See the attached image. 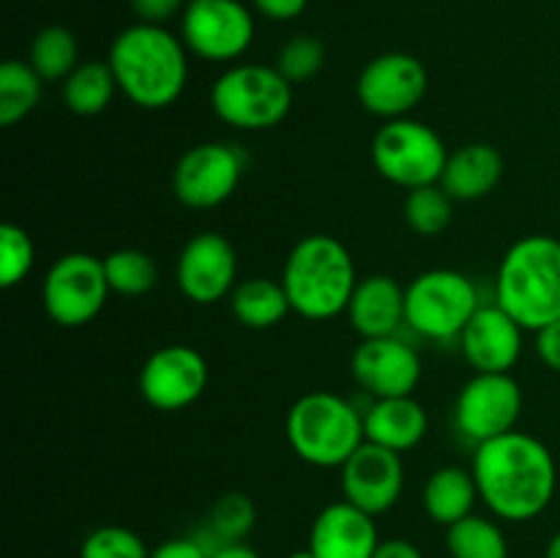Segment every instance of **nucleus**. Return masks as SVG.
Wrapping results in <instances>:
<instances>
[{
  "label": "nucleus",
  "mask_w": 560,
  "mask_h": 558,
  "mask_svg": "<svg viewBox=\"0 0 560 558\" xmlns=\"http://www.w3.org/2000/svg\"><path fill=\"white\" fill-rule=\"evenodd\" d=\"M151 558H211V550L200 536H178L153 547Z\"/></svg>",
  "instance_id": "obj_36"
},
{
  "label": "nucleus",
  "mask_w": 560,
  "mask_h": 558,
  "mask_svg": "<svg viewBox=\"0 0 560 558\" xmlns=\"http://www.w3.org/2000/svg\"><path fill=\"white\" fill-rule=\"evenodd\" d=\"M189 3H191V0H189Z\"/></svg>",
  "instance_id": "obj_43"
},
{
  "label": "nucleus",
  "mask_w": 560,
  "mask_h": 558,
  "mask_svg": "<svg viewBox=\"0 0 560 558\" xmlns=\"http://www.w3.org/2000/svg\"><path fill=\"white\" fill-rule=\"evenodd\" d=\"M252 3H255V9L260 11L266 20L290 22V20H295V16L304 14V9L310 0H252Z\"/></svg>",
  "instance_id": "obj_38"
},
{
  "label": "nucleus",
  "mask_w": 560,
  "mask_h": 558,
  "mask_svg": "<svg viewBox=\"0 0 560 558\" xmlns=\"http://www.w3.org/2000/svg\"><path fill=\"white\" fill-rule=\"evenodd\" d=\"M372 558H424V553L410 539H381Z\"/></svg>",
  "instance_id": "obj_39"
},
{
  "label": "nucleus",
  "mask_w": 560,
  "mask_h": 558,
  "mask_svg": "<svg viewBox=\"0 0 560 558\" xmlns=\"http://www.w3.org/2000/svg\"><path fill=\"white\" fill-rule=\"evenodd\" d=\"M326 63V47L315 36H293L277 55V69L288 82H306Z\"/></svg>",
  "instance_id": "obj_34"
},
{
  "label": "nucleus",
  "mask_w": 560,
  "mask_h": 558,
  "mask_svg": "<svg viewBox=\"0 0 560 558\" xmlns=\"http://www.w3.org/2000/svg\"><path fill=\"white\" fill-rule=\"evenodd\" d=\"M230 312L235 321L246 328H273L293 312L288 293H284L282 279L252 277L235 284L230 293Z\"/></svg>",
  "instance_id": "obj_24"
},
{
  "label": "nucleus",
  "mask_w": 560,
  "mask_h": 558,
  "mask_svg": "<svg viewBox=\"0 0 560 558\" xmlns=\"http://www.w3.org/2000/svg\"><path fill=\"white\" fill-rule=\"evenodd\" d=\"M104 260V274H107L109 290L120 295H145L156 288L159 268L153 257L142 249H115Z\"/></svg>",
  "instance_id": "obj_29"
},
{
  "label": "nucleus",
  "mask_w": 560,
  "mask_h": 558,
  "mask_svg": "<svg viewBox=\"0 0 560 558\" xmlns=\"http://www.w3.org/2000/svg\"><path fill=\"white\" fill-rule=\"evenodd\" d=\"M520 414L523 388L512 372H476L454 403V425L476 446L512 432Z\"/></svg>",
  "instance_id": "obj_11"
},
{
  "label": "nucleus",
  "mask_w": 560,
  "mask_h": 558,
  "mask_svg": "<svg viewBox=\"0 0 560 558\" xmlns=\"http://www.w3.org/2000/svg\"><path fill=\"white\" fill-rule=\"evenodd\" d=\"M288 558H317V556H315V553L310 550V547H304V550H295V553H290Z\"/></svg>",
  "instance_id": "obj_42"
},
{
  "label": "nucleus",
  "mask_w": 560,
  "mask_h": 558,
  "mask_svg": "<svg viewBox=\"0 0 560 558\" xmlns=\"http://www.w3.org/2000/svg\"><path fill=\"white\" fill-rule=\"evenodd\" d=\"M479 306L474 279L454 268H432L405 288V323L435 342L459 339Z\"/></svg>",
  "instance_id": "obj_7"
},
{
  "label": "nucleus",
  "mask_w": 560,
  "mask_h": 558,
  "mask_svg": "<svg viewBox=\"0 0 560 558\" xmlns=\"http://www.w3.org/2000/svg\"><path fill=\"white\" fill-rule=\"evenodd\" d=\"M180 293L200 306L228 299L238 279V257L222 233H197L186 241L175 266Z\"/></svg>",
  "instance_id": "obj_15"
},
{
  "label": "nucleus",
  "mask_w": 560,
  "mask_h": 558,
  "mask_svg": "<svg viewBox=\"0 0 560 558\" xmlns=\"http://www.w3.org/2000/svg\"><path fill=\"white\" fill-rule=\"evenodd\" d=\"M503 178V156L490 142H468L448 153L441 186L454 202H474L490 195Z\"/></svg>",
  "instance_id": "obj_22"
},
{
  "label": "nucleus",
  "mask_w": 560,
  "mask_h": 558,
  "mask_svg": "<svg viewBox=\"0 0 560 558\" xmlns=\"http://www.w3.org/2000/svg\"><path fill=\"white\" fill-rule=\"evenodd\" d=\"M284 435L306 465L342 468L366 441L364 416L339 394L310 392L290 408Z\"/></svg>",
  "instance_id": "obj_5"
},
{
  "label": "nucleus",
  "mask_w": 560,
  "mask_h": 558,
  "mask_svg": "<svg viewBox=\"0 0 560 558\" xmlns=\"http://www.w3.org/2000/svg\"><path fill=\"white\" fill-rule=\"evenodd\" d=\"M180 38L197 58L228 63L255 42V16L238 0H191L180 16Z\"/></svg>",
  "instance_id": "obj_10"
},
{
  "label": "nucleus",
  "mask_w": 560,
  "mask_h": 558,
  "mask_svg": "<svg viewBox=\"0 0 560 558\" xmlns=\"http://www.w3.org/2000/svg\"><path fill=\"white\" fill-rule=\"evenodd\" d=\"M282 284L295 315L306 321H331L348 312L359 277L348 246L334 235L315 233L290 249Z\"/></svg>",
  "instance_id": "obj_4"
},
{
  "label": "nucleus",
  "mask_w": 560,
  "mask_h": 558,
  "mask_svg": "<svg viewBox=\"0 0 560 558\" xmlns=\"http://www.w3.org/2000/svg\"><path fill=\"white\" fill-rule=\"evenodd\" d=\"M293 107V82L277 66L238 63L211 85V109L222 124L241 131L273 129Z\"/></svg>",
  "instance_id": "obj_6"
},
{
  "label": "nucleus",
  "mask_w": 560,
  "mask_h": 558,
  "mask_svg": "<svg viewBox=\"0 0 560 558\" xmlns=\"http://www.w3.org/2000/svg\"><path fill=\"white\" fill-rule=\"evenodd\" d=\"M118 91L142 109H164L175 104L189 80L184 38H175L164 25L126 27L115 36L107 58Z\"/></svg>",
  "instance_id": "obj_2"
},
{
  "label": "nucleus",
  "mask_w": 560,
  "mask_h": 558,
  "mask_svg": "<svg viewBox=\"0 0 560 558\" xmlns=\"http://www.w3.org/2000/svg\"><path fill=\"white\" fill-rule=\"evenodd\" d=\"M211 558H262L255 547H249L246 542H230V545L217 547L211 553Z\"/></svg>",
  "instance_id": "obj_40"
},
{
  "label": "nucleus",
  "mask_w": 560,
  "mask_h": 558,
  "mask_svg": "<svg viewBox=\"0 0 560 558\" xmlns=\"http://www.w3.org/2000/svg\"><path fill=\"white\" fill-rule=\"evenodd\" d=\"M244 175V153L228 142H202L175 162L173 191L186 208H217L233 197Z\"/></svg>",
  "instance_id": "obj_13"
},
{
  "label": "nucleus",
  "mask_w": 560,
  "mask_h": 558,
  "mask_svg": "<svg viewBox=\"0 0 560 558\" xmlns=\"http://www.w3.org/2000/svg\"><path fill=\"white\" fill-rule=\"evenodd\" d=\"M381 536L372 514L342 498L320 509L310 531V550L317 558H372Z\"/></svg>",
  "instance_id": "obj_19"
},
{
  "label": "nucleus",
  "mask_w": 560,
  "mask_h": 558,
  "mask_svg": "<svg viewBox=\"0 0 560 558\" xmlns=\"http://www.w3.org/2000/svg\"><path fill=\"white\" fill-rule=\"evenodd\" d=\"M109 295L104 260L88 252H69L49 266L42 284L47 315L63 328L88 326L104 310Z\"/></svg>",
  "instance_id": "obj_9"
},
{
  "label": "nucleus",
  "mask_w": 560,
  "mask_h": 558,
  "mask_svg": "<svg viewBox=\"0 0 560 558\" xmlns=\"http://www.w3.org/2000/svg\"><path fill=\"white\" fill-rule=\"evenodd\" d=\"M545 558H560V531H556V536H552V539L547 542Z\"/></svg>",
  "instance_id": "obj_41"
},
{
  "label": "nucleus",
  "mask_w": 560,
  "mask_h": 558,
  "mask_svg": "<svg viewBox=\"0 0 560 558\" xmlns=\"http://www.w3.org/2000/svg\"><path fill=\"white\" fill-rule=\"evenodd\" d=\"M131 9L148 25H164L175 14L186 11V0H131Z\"/></svg>",
  "instance_id": "obj_35"
},
{
  "label": "nucleus",
  "mask_w": 560,
  "mask_h": 558,
  "mask_svg": "<svg viewBox=\"0 0 560 558\" xmlns=\"http://www.w3.org/2000/svg\"><path fill=\"white\" fill-rule=\"evenodd\" d=\"M27 63L36 69L44 82L66 80L80 66V44H77L74 33L63 25L42 27L31 42Z\"/></svg>",
  "instance_id": "obj_26"
},
{
  "label": "nucleus",
  "mask_w": 560,
  "mask_h": 558,
  "mask_svg": "<svg viewBox=\"0 0 560 558\" xmlns=\"http://www.w3.org/2000/svg\"><path fill=\"white\" fill-rule=\"evenodd\" d=\"M448 151L432 126L413 118L386 120L372 137V164L402 189L441 184Z\"/></svg>",
  "instance_id": "obj_8"
},
{
  "label": "nucleus",
  "mask_w": 560,
  "mask_h": 558,
  "mask_svg": "<svg viewBox=\"0 0 560 558\" xmlns=\"http://www.w3.org/2000/svg\"><path fill=\"white\" fill-rule=\"evenodd\" d=\"M402 211L405 222H408L413 233L432 239V235H441L452 224L454 200L441 184L419 186V189L408 191Z\"/></svg>",
  "instance_id": "obj_30"
},
{
  "label": "nucleus",
  "mask_w": 560,
  "mask_h": 558,
  "mask_svg": "<svg viewBox=\"0 0 560 558\" xmlns=\"http://www.w3.org/2000/svg\"><path fill=\"white\" fill-rule=\"evenodd\" d=\"M446 547L452 558H509V542L501 525L481 514H468L448 525Z\"/></svg>",
  "instance_id": "obj_27"
},
{
  "label": "nucleus",
  "mask_w": 560,
  "mask_h": 558,
  "mask_svg": "<svg viewBox=\"0 0 560 558\" xmlns=\"http://www.w3.org/2000/svg\"><path fill=\"white\" fill-rule=\"evenodd\" d=\"M342 498L366 514L388 512L399 503L405 490V465L399 452L364 441L353 457L339 468Z\"/></svg>",
  "instance_id": "obj_16"
},
{
  "label": "nucleus",
  "mask_w": 560,
  "mask_h": 558,
  "mask_svg": "<svg viewBox=\"0 0 560 558\" xmlns=\"http://www.w3.org/2000/svg\"><path fill=\"white\" fill-rule=\"evenodd\" d=\"M350 372L375 399L410 397L421 381V359L413 345L394 334L364 339L350 359Z\"/></svg>",
  "instance_id": "obj_17"
},
{
  "label": "nucleus",
  "mask_w": 560,
  "mask_h": 558,
  "mask_svg": "<svg viewBox=\"0 0 560 558\" xmlns=\"http://www.w3.org/2000/svg\"><path fill=\"white\" fill-rule=\"evenodd\" d=\"M427 430H430V416H427L424 405L413 399V394L375 399L364 414L366 441L399 454L419 446Z\"/></svg>",
  "instance_id": "obj_21"
},
{
  "label": "nucleus",
  "mask_w": 560,
  "mask_h": 558,
  "mask_svg": "<svg viewBox=\"0 0 560 558\" xmlns=\"http://www.w3.org/2000/svg\"><path fill=\"white\" fill-rule=\"evenodd\" d=\"M257 509L252 503L249 496L244 492H228V496L219 498L211 507L208 514V539L213 542V550L230 542H244L249 536V531L255 528Z\"/></svg>",
  "instance_id": "obj_31"
},
{
  "label": "nucleus",
  "mask_w": 560,
  "mask_h": 558,
  "mask_svg": "<svg viewBox=\"0 0 560 558\" xmlns=\"http://www.w3.org/2000/svg\"><path fill=\"white\" fill-rule=\"evenodd\" d=\"M118 82L107 60H85L63 80V102L74 115L91 118L113 102Z\"/></svg>",
  "instance_id": "obj_25"
},
{
  "label": "nucleus",
  "mask_w": 560,
  "mask_h": 558,
  "mask_svg": "<svg viewBox=\"0 0 560 558\" xmlns=\"http://www.w3.org/2000/svg\"><path fill=\"white\" fill-rule=\"evenodd\" d=\"M536 353L541 364L550 367L552 372H560V321L536 332Z\"/></svg>",
  "instance_id": "obj_37"
},
{
  "label": "nucleus",
  "mask_w": 560,
  "mask_h": 558,
  "mask_svg": "<svg viewBox=\"0 0 560 558\" xmlns=\"http://www.w3.org/2000/svg\"><path fill=\"white\" fill-rule=\"evenodd\" d=\"M427 85H430V77L416 55L383 53L364 66L355 93L366 113L394 120L408 118L410 109L419 107Z\"/></svg>",
  "instance_id": "obj_12"
},
{
  "label": "nucleus",
  "mask_w": 560,
  "mask_h": 558,
  "mask_svg": "<svg viewBox=\"0 0 560 558\" xmlns=\"http://www.w3.org/2000/svg\"><path fill=\"white\" fill-rule=\"evenodd\" d=\"M424 512L432 523L454 525L463 518L474 514L476 501H479V487H476L474 470H465L459 465H443L432 470L427 479L424 492Z\"/></svg>",
  "instance_id": "obj_23"
},
{
  "label": "nucleus",
  "mask_w": 560,
  "mask_h": 558,
  "mask_svg": "<svg viewBox=\"0 0 560 558\" xmlns=\"http://www.w3.org/2000/svg\"><path fill=\"white\" fill-rule=\"evenodd\" d=\"M495 304L525 332H539L560 321V241L525 235L503 255L495 277Z\"/></svg>",
  "instance_id": "obj_3"
},
{
  "label": "nucleus",
  "mask_w": 560,
  "mask_h": 558,
  "mask_svg": "<svg viewBox=\"0 0 560 558\" xmlns=\"http://www.w3.org/2000/svg\"><path fill=\"white\" fill-rule=\"evenodd\" d=\"M470 470L485 507L509 523L539 518L558 487V465L547 443L520 430L479 443Z\"/></svg>",
  "instance_id": "obj_1"
},
{
  "label": "nucleus",
  "mask_w": 560,
  "mask_h": 558,
  "mask_svg": "<svg viewBox=\"0 0 560 558\" xmlns=\"http://www.w3.org/2000/svg\"><path fill=\"white\" fill-rule=\"evenodd\" d=\"M80 558H151V550L131 528L102 525L82 539Z\"/></svg>",
  "instance_id": "obj_33"
},
{
  "label": "nucleus",
  "mask_w": 560,
  "mask_h": 558,
  "mask_svg": "<svg viewBox=\"0 0 560 558\" xmlns=\"http://www.w3.org/2000/svg\"><path fill=\"white\" fill-rule=\"evenodd\" d=\"M208 364L191 345H164L153 350L140 370V394L151 408L175 414L202 397Z\"/></svg>",
  "instance_id": "obj_14"
},
{
  "label": "nucleus",
  "mask_w": 560,
  "mask_h": 558,
  "mask_svg": "<svg viewBox=\"0 0 560 558\" xmlns=\"http://www.w3.org/2000/svg\"><path fill=\"white\" fill-rule=\"evenodd\" d=\"M44 80L31 63L5 60L0 66V124L14 126L36 109Z\"/></svg>",
  "instance_id": "obj_28"
},
{
  "label": "nucleus",
  "mask_w": 560,
  "mask_h": 558,
  "mask_svg": "<svg viewBox=\"0 0 560 558\" xmlns=\"http://www.w3.org/2000/svg\"><path fill=\"white\" fill-rule=\"evenodd\" d=\"M525 328L498 304H481L459 334V348L474 372H512L523 356Z\"/></svg>",
  "instance_id": "obj_18"
},
{
  "label": "nucleus",
  "mask_w": 560,
  "mask_h": 558,
  "mask_svg": "<svg viewBox=\"0 0 560 558\" xmlns=\"http://www.w3.org/2000/svg\"><path fill=\"white\" fill-rule=\"evenodd\" d=\"M345 315L364 339L394 337L405 323V288L388 274H370L359 279Z\"/></svg>",
  "instance_id": "obj_20"
},
{
  "label": "nucleus",
  "mask_w": 560,
  "mask_h": 558,
  "mask_svg": "<svg viewBox=\"0 0 560 558\" xmlns=\"http://www.w3.org/2000/svg\"><path fill=\"white\" fill-rule=\"evenodd\" d=\"M36 263V246L20 224H3L0 228V284L5 290L16 288L31 274Z\"/></svg>",
  "instance_id": "obj_32"
}]
</instances>
